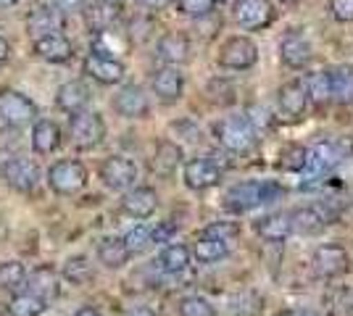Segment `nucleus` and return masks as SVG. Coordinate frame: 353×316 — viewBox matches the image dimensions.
Masks as SVG:
<instances>
[{
    "mask_svg": "<svg viewBox=\"0 0 353 316\" xmlns=\"http://www.w3.org/2000/svg\"><path fill=\"white\" fill-rule=\"evenodd\" d=\"M153 242H156V240H153V229H150V227H145V224L132 227V229L124 235V245H127L130 256H140V253H145Z\"/></svg>",
    "mask_w": 353,
    "mask_h": 316,
    "instance_id": "e433bc0d",
    "label": "nucleus"
},
{
    "mask_svg": "<svg viewBox=\"0 0 353 316\" xmlns=\"http://www.w3.org/2000/svg\"><path fill=\"white\" fill-rule=\"evenodd\" d=\"M182 148L172 143V140H161L159 148H156V156H153V171L161 174V177H174L176 169L182 166Z\"/></svg>",
    "mask_w": 353,
    "mask_h": 316,
    "instance_id": "bb28decb",
    "label": "nucleus"
},
{
    "mask_svg": "<svg viewBox=\"0 0 353 316\" xmlns=\"http://www.w3.org/2000/svg\"><path fill=\"white\" fill-rule=\"evenodd\" d=\"M127 316H156L150 308H145V306H134V308H130L127 311Z\"/></svg>",
    "mask_w": 353,
    "mask_h": 316,
    "instance_id": "09e8293b",
    "label": "nucleus"
},
{
    "mask_svg": "<svg viewBox=\"0 0 353 316\" xmlns=\"http://www.w3.org/2000/svg\"><path fill=\"white\" fill-rule=\"evenodd\" d=\"M256 232L266 242H285L295 232L293 219L290 213H266L256 222Z\"/></svg>",
    "mask_w": 353,
    "mask_h": 316,
    "instance_id": "b1692460",
    "label": "nucleus"
},
{
    "mask_svg": "<svg viewBox=\"0 0 353 316\" xmlns=\"http://www.w3.org/2000/svg\"><path fill=\"white\" fill-rule=\"evenodd\" d=\"M203 235L219 238V240H227V242H235V238L240 235V229H237V224H232V222H216V224H208L206 229H203Z\"/></svg>",
    "mask_w": 353,
    "mask_h": 316,
    "instance_id": "79ce46f5",
    "label": "nucleus"
},
{
    "mask_svg": "<svg viewBox=\"0 0 353 316\" xmlns=\"http://www.w3.org/2000/svg\"><path fill=\"white\" fill-rule=\"evenodd\" d=\"M274 316H303L301 311H280V314H274Z\"/></svg>",
    "mask_w": 353,
    "mask_h": 316,
    "instance_id": "603ef678",
    "label": "nucleus"
},
{
    "mask_svg": "<svg viewBox=\"0 0 353 316\" xmlns=\"http://www.w3.org/2000/svg\"><path fill=\"white\" fill-rule=\"evenodd\" d=\"M130 251L124 245V238H103L98 242V261L105 269H121L130 261Z\"/></svg>",
    "mask_w": 353,
    "mask_h": 316,
    "instance_id": "7c9ffc66",
    "label": "nucleus"
},
{
    "mask_svg": "<svg viewBox=\"0 0 353 316\" xmlns=\"http://www.w3.org/2000/svg\"><path fill=\"white\" fill-rule=\"evenodd\" d=\"M63 143V132L56 121L50 119H37L32 124V148L40 156H50L56 153Z\"/></svg>",
    "mask_w": 353,
    "mask_h": 316,
    "instance_id": "5701e85b",
    "label": "nucleus"
},
{
    "mask_svg": "<svg viewBox=\"0 0 353 316\" xmlns=\"http://www.w3.org/2000/svg\"><path fill=\"white\" fill-rule=\"evenodd\" d=\"M192 251L182 242H169L159 253V269L166 274H182V271L190 266Z\"/></svg>",
    "mask_w": 353,
    "mask_h": 316,
    "instance_id": "c85d7f7f",
    "label": "nucleus"
},
{
    "mask_svg": "<svg viewBox=\"0 0 353 316\" xmlns=\"http://www.w3.org/2000/svg\"><path fill=\"white\" fill-rule=\"evenodd\" d=\"M174 235V224L172 222H163V224L153 227V240L156 242H169Z\"/></svg>",
    "mask_w": 353,
    "mask_h": 316,
    "instance_id": "a18cd8bd",
    "label": "nucleus"
},
{
    "mask_svg": "<svg viewBox=\"0 0 353 316\" xmlns=\"http://www.w3.org/2000/svg\"><path fill=\"white\" fill-rule=\"evenodd\" d=\"M214 135L224 151L235 153V156L250 153L256 148V140H259V132L250 124L248 114H232V116L219 119L214 124Z\"/></svg>",
    "mask_w": 353,
    "mask_h": 316,
    "instance_id": "f03ea898",
    "label": "nucleus"
},
{
    "mask_svg": "<svg viewBox=\"0 0 353 316\" xmlns=\"http://www.w3.org/2000/svg\"><path fill=\"white\" fill-rule=\"evenodd\" d=\"M16 3H19V0H0V8H11Z\"/></svg>",
    "mask_w": 353,
    "mask_h": 316,
    "instance_id": "3c124183",
    "label": "nucleus"
},
{
    "mask_svg": "<svg viewBox=\"0 0 353 316\" xmlns=\"http://www.w3.org/2000/svg\"><path fill=\"white\" fill-rule=\"evenodd\" d=\"M288 3H298V0H288Z\"/></svg>",
    "mask_w": 353,
    "mask_h": 316,
    "instance_id": "864d4df0",
    "label": "nucleus"
},
{
    "mask_svg": "<svg viewBox=\"0 0 353 316\" xmlns=\"http://www.w3.org/2000/svg\"><path fill=\"white\" fill-rule=\"evenodd\" d=\"M256 61H259V48L245 34L227 37L219 45V56H216V63L230 72H248L256 66Z\"/></svg>",
    "mask_w": 353,
    "mask_h": 316,
    "instance_id": "423d86ee",
    "label": "nucleus"
},
{
    "mask_svg": "<svg viewBox=\"0 0 353 316\" xmlns=\"http://www.w3.org/2000/svg\"><path fill=\"white\" fill-rule=\"evenodd\" d=\"M309 92H306V85L303 82H288V85H282L280 90H277V108H280V114L285 119L290 121H298L303 114H306V108H309Z\"/></svg>",
    "mask_w": 353,
    "mask_h": 316,
    "instance_id": "dca6fc26",
    "label": "nucleus"
},
{
    "mask_svg": "<svg viewBox=\"0 0 353 316\" xmlns=\"http://www.w3.org/2000/svg\"><path fill=\"white\" fill-rule=\"evenodd\" d=\"M156 209H159V193L153 187H145V185L127 190L121 198V211L130 219H148L156 213Z\"/></svg>",
    "mask_w": 353,
    "mask_h": 316,
    "instance_id": "f3484780",
    "label": "nucleus"
},
{
    "mask_svg": "<svg viewBox=\"0 0 353 316\" xmlns=\"http://www.w3.org/2000/svg\"><path fill=\"white\" fill-rule=\"evenodd\" d=\"M0 180L6 182L11 190H16V193L30 196L40 185V169H37L34 161L24 158V156H8L0 164Z\"/></svg>",
    "mask_w": 353,
    "mask_h": 316,
    "instance_id": "0eeeda50",
    "label": "nucleus"
},
{
    "mask_svg": "<svg viewBox=\"0 0 353 316\" xmlns=\"http://www.w3.org/2000/svg\"><path fill=\"white\" fill-rule=\"evenodd\" d=\"M330 14L340 24H353V0H330Z\"/></svg>",
    "mask_w": 353,
    "mask_h": 316,
    "instance_id": "37998d69",
    "label": "nucleus"
},
{
    "mask_svg": "<svg viewBox=\"0 0 353 316\" xmlns=\"http://www.w3.org/2000/svg\"><path fill=\"white\" fill-rule=\"evenodd\" d=\"M227 308H230L232 316H261V311H264V295L250 290V287L237 290L235 295H230Z\"/></svg>",
    "mask_w": 353,
    "mask_h": 316,
    "instance_id": "c756f323",
    "label": "nucleus"
},
{
    "mask_svg": "<svg viewBox=\"0 0 353 316\" xmlns=\"http://www.w3.org/2000/svg\"><path fill=\"white\" fill-rule=\"evenodd\" d=\"M27 269H24V264H19V261H6V264H0V287L3 290H19V287L27 285Z\"/></svg>",
    "mask_w": 353,
    "mask_h": 316,
    "instance_id": "4c0bfd02",
    "label": "nucleus"
},
{
    "mask_svg": "<svg viewBox=\"0 0 353 316\" xmlns=\"http://www.w3.org/2000/svg\"><path fill=\"white\" fill-rule=\"evenodd\" d=\"M332 98L338 105H353V63H340L332 72Z\"/></svg>",
    "mask_w": 353,
    "mask_h": 316,
    "instance_id": "473e14b6",
    "label": "nucleus"
},
{
    "mask_svg": "<svg viewBox=\"0 0 353 316\" xmlns=\"http://www.w3.org/2000/svg\"><path fill=\"white\" fill-rule=\"evenodd\" d=\"M235 21L237 27L245 32L266 30L274 21V6H272V0H237Z\"/></svg>",
    "mask_w": 353,
    "mask_h": 316,
    "instance_id": "ddd939ff",
    "label": "nucleus"
},
{
    "mask_svg": "<svg viewBox=\"0 0 353 316\" xmlns=\"http://www.w3.org/2000/svg\"><path fill=\"white\" fill-rule=\"evenodd\" d=\"M48 185L56 196H77L88 187V169L77 158H63L48 169Z\"/></svg>",
    "mask_w": 353,
    "mask_h": 316,
    "instance_id": "39448f33",
    "label": "nucleus"
},
{
    "mask_svg": "<svg viewBox=\"0 0 353 316\" xmlns=\"http://www.w3.org/2000/svg\"><path fill=\"white\" fill-rule=\"evenodd\" d=\"M303 85H306L309 103L314 108L324 111L330 103H335V98H332V74L330 72H309Z\"/></svg>",
    "mask_w": 353,
    "mask_h": 316,
    "instance_id": "a878e982",
    "label": "nucleus"
},
{
    "mask_svg": "<svg viewBox=\"0 0 353 316\" xmlns=\"http://www.w3.org/2000/svg\"><path fill=\"white\" fill-rule=\"evenodd\" d=\"M156 56L166 66H182L190 61V40L182 32H166L156 43Z\"/></svg>",
    "mask_w": 353,
    "mask_h": 316,
    "instance_id": "aec40b11",
    "label": "nucleus"
},
{
    "mask_svg": "<svg viewBox=\"0 0 353 316\" xmlns=\"http://www.w3.org/2000/svg\"><path fill=\"white\" fill-rule=\"evenodd\" d=\"M280 196V187L274 185H266V182H237L227 190L224 196V209L232 211V213H248V211L264 206L269 200Z\"/></svg>",
    "mask_w": 353,
    "mask_h": 316,
    "instance_id": "7ed1b4c3",
    "label": "nucleus"
},
{
    "mask_svg": "<svg viewBox=\"0 0 353 316\" xmlns=\"http://www.w3.org/2000/svg\"><path fill=\"white\" fill-rule=\"evenodd\" d=\"M174 0H137V6H143L148 11H163V8H169Z\"/></svg>",
    "mask_w": 353,
    "mask_h": 316,
    "instance_id": "49530a36",
    "label": "nucleus"
},
{
    "mask_svg": "<svg viewBox=\"0 0 353 316\" xmlns=\"http://www.w3.org/2000/svg\"><path fill=\"white\" fill-rule=\"evenodd\" d=\"M306 158H309V151L303 145H298V143H290L280 153V169L288 171V174H301L303 166H306Z\"/></svg>",
    "mask_w": 353,
    "mask_h": 316,
    "instance_id": "c9c22d12",
    "label": "nucleus"
},
{
    "mask_svg": "<svg viewBox=\"0 0 353 316\" xmlns=\"http://www.w3.org/2000/svg\"><path fill=\"white\" fill-rule=\"evenodd\" d=\"M63 274H66V280H72V285H88L92 280V266H90V261L85 256H77L66 261Z\"/></svg>",
    "mask_w": 353,
    "mask_h": 316,
    "instance_id": "58836bf2",
    "label": "nucleus"
},
{
    "mask_svg": "<svg viewBox=\"0 0 353 316\" xmlns=\"http://www.w3.org/2000/svg\"><path fill=\"white\" fill-rule=\"evenodd\" d=\"M32 50H34L37 59L48 61V63H66L74 53L69 37H63L61 32H50V34H45V37H37V40L32 43Z\"/></svg>",
    "mask_w": 353,
    "mask_h": 316,
    "instance_id": "412c9836",
    "label": "nucleus"
},
{
    "mask_svg": "<svg viewBox=\"0 0 353 316\" xmlns=\"http://www.w3.org/2000/svg\"><path fill=\"white\" fill-rule=\"evenodd\" d=\"M45 308H48V301L30 293V290L16 293L14 298L8 301V314L11 316H40L45 314Z\"/></svg>",
    "mask_w": 353,
    "mask_h": 316,
    "instance_id": "72a5a7b5",
    "label": "nucleus"
},
{
    "mask_svg": "<svg viewBox=\"0 0 353 316\" xmlns=\"http://www.w3.org/2000/svg\"><path fill=\"white\" fill-rule=\"evenodd\" d=\"M216 0H176V11L190 19H203L214 11Z\"/></svg>",
    "mask_w": 353,
    "mask_h": 316,
    "instance_id": "a19ab883",
    "label": "nucleus"
},
{
    "mask_svg": "<svg viewBox=\"0 0 353 316\" xmlns=\"http://www.w3.org/2000/svg\"><path fill=\"white\" fill-rule=\"evenodd\" d=\"M27 290L34 293V295H40V298H56L59 295V277H56V271L48 269V266H40V269L30 271V277H27Z\"/></svg>",
    "mask_w": 353,
    "mask_h": 316,
    "instance_id": "2f4dec72",
    "label": "nucleus"
},
{
    "mask_svg": "<svg viewBox=\"0 0 353 316\" xmlns=\"http://www.w3.org/2000/svg\"><path fill=\"white\" fill-rule=\"evenodd\" d=\"M179 316H216V308L203 295H188L179 301Z\"/></svg>",
    "mask_w": 353,
    "mask_h": 316,
    "instance_id": "ea45409f",
    "label": "nucleus"
},
{
    "mask_svg": "<svg viewBox=\"0 0 353 316\" xmlns=\"http://www.w3.org/2000/svg\"><path fill=\"white\" fill-rule=\"evenodd\" d=\"M69 140L77 151H95L105 140V121L98 111H79L69 116Z\"/></svg>",
    "mask_w": 353,
    "mask_h": 316,
    "instance_id": "20e7f679",
    "label": "nucleus"
},
{
    "mask_svg": "<svg viewBox=\"0 0 353 316\" xmlns=\"http://www.w3.org/2000/svg\"><path fill=\"white\" fill-rule=\"evenodd\" d=\"M311 269L319 280H338L351 271V256L338 242H324L311 256Z\"/></svg>",
    "mask_w": 353,
    "mask_h": 316,
    "instance_id": "1a4fd4ad",
    "label": "nucleus"
},
{
    "mask_svg": "<svg viewBox=\"0 0 353 316\" xmlns=\"http://www.w3.org/2000/svg\"><path fill=\"white\" fill-rule=\"evenodd\" d=\"M8 59H11V45H8V40L0 37V66L8 63Z\"/></svg>",
    "mask_w": 353,
    "mask_h": 316,
    "instance_id": "de8ad7c7",
    "label": "nucleus"
},
{
    "mask_svg": "<svg viewBox=\"0 0 353 316\" xmlns=\"http://www.w3.org/2000/svg\"><path fill=\"white\" fill-rule=\"evenodd\" d=\"M90 0H53V8H59L61 14H79L88 8Z\"/></svg>",
    "mask_w": 353,
    "mask_h": 316,
    "instance_id": "c03bdc74",
    "label": "nucleus"
},
{
    "mask_svg": "<svg viewBox=\"0 0 353 316\" xmlns=\"http://www.w3.org/2000/svg\"><path fill=\"white\" fill-rule=\"evenodd\" d=\"M30 34L37 40V37H45L50 32L61 30V11L59 8H40L30 16V24H27Z\"/></svg>",
    "mask_w": 353,
    "mask_h": 316,
    "instance_id": "f704fd0d",
    "label": "nucleus"
},
{
    "mask_svg": "<svg viewBox=\"0 0 353 316\" xmlns=\"http://www.w3.org/2000/svg\"><path fill=\"white\" fill-rule=\"evenodd\" d=\"M56 105H59L63 114H79V111H88L90 105V87L79 79L72 82H63L59 90H56Z\"/></svg>",
    "mask_w": 353,
    "mask_h": 316,
    "instance_id": "4be33fe9",
    "label": "nucleus"
},
{
    "mask_svg": "<svg viewBox=\"0 0 353 316\" xmlns=\"http://www.w3.org/2000/svg\"><path fill=\"white\" fill-rule=\"evenodd\" d=\"M290 219H293V229L298 235L316 238V235H322L330 224H335L338 213L330 211L324 203H314V206H301V209L290 211Z\"/></svg>",
    "mask_w": 353,
    "mask_h": 316,
    "instance_id": "f8f14e48",
    "label": "nucleus"
},
{
    "mask_svg": "<svg viewBox=\"0 0 353 316\" xmlns=\"http://www.w3.org/2000/svg\"><path fill=\"white\" fill-rule=\"evenodd\" d=\"M85 74L92 76L98 85H119L127 74V69L114 56H101L90 50V56L85 59Z\"/></svg>",
    "mask_w": 353,
    "mask_h": 316,
    "instance_id": "2eb2a0df",
    "label": "nucleus"
},
{
    "mask_svg": "<svg viewBox=\"0 0 353 316\" xmlns=\"http://www.w3.org/2000/svg\"><path fill=\"white\" fill-rule=\"evenodd\" d=\"M314 56L311 43L301 34V32H288L280 40V59L285 66L290 69H306Z\"/></svg>",
    "mask_w": 353,
    "mask_h": 316,
    "instance_id": "6ab92c4d",
    "label": "nucleus"
},
{
    "mask_svg": "<svg viewBox=\"0 0 353 316\" xmlns=\"http://www.w3.org/2000/svg\"><path fill=\"white\" fill-rule=\"evenodd\" d=\"M353 156V137H332V140H322L316 143L309 151V158H306V166H303V182H301V190L306 187H314L338 169L345 158Z\"/></svg>",
    "mask_w": 353,
    "mask_h": 316,
    "instance_id": "f257e3e1",
    "label": "nucleus"
},
{
    "mask_svg": "<svg viewBox=\"0 0 353 316\" xmlns=\"http://www.w3.org/2000/svg\"><path fill=\"white\" fill-rule=\"evenodd\" d=\"M98 177L108 190L127 193V190H132L134 180H137V164L127 156H108L98 169Z\"/></svg>",
    "mask_w": 353,
    "mask_h": 316,
    "instance_id": "9d476101",
    "label": "nucleus"
},
{
    "mask_svg": "<svg viewBox=\"0 0 353 316\" xmlns=\"http://www.w3.org/2000/svg\"><path fill=\"white\" fill-rule=\"evenodd\" d=\"M230 248H232V242L201 235V238L195 240V245H192V256H195L198 264H216V261L230 256Z\"/></svg>",
    "mask_w": 353,
    "mask_h": 316,
    "instance_id": "cd10ccee",
    "label": "nucleus"
},
{
    "mask_svg": "<svg viewBox=\"0 0 353 316\" xmlns=\"http://www.w3.org/2000/svg\"><path fill=\"white\" fill-rule=\"evenodd\" d=\"M85 16H88V27L98 34V32L111 30L117 24L121 8H119L117 0H95V3H88Z\"/></svg>",
    "mask_w": 353,
    "mask_h": 316,
    "instance_id": "393cba45",
    "label": "nucleus"
},
{
    "mask_svg": "<svg viewBox=\"0 0 353 316\" xmlns=\"http://www.w3.org/2000/svg\"><path fill=\"white\" fill-rule=\"evenodd\" d=\"M114 111L124 119H145L150 114V101L148 92L140 85H124L114 95Z\"/></svg>",
    "mask_w": 353,
    "mask_h": 316,
    "instance_id": "4468645a",
    "label": "nucleus"
},
{
    "mask_svg": "<svg viewBox=\"0 0 353 316\" xmlns=\"http://www.w3.org/2000/svg\"><path fill=\"white\" fill-rule=\"evenodd\" d=\"M0 119L8 127H24V124H34L40 119V108L37 103L27 98L24 92L3 87L0 90Z\"/></svg>",
    "mask_w": 353,
    "mask_h": 316,
    "instance_id": "6e6552de",
    "label": "nucleus"
},
{
    "mask_svg": "<svg viewBox=\"0 0 353 316\" xmlns=\"http://www.w3.org/2000/svg\"><path fill=\"white\" fill-rule=\"evenodd\" d=\"M182 180L190 187L192 193H206L211 187H216L221 182V166L208 158V156H198L190 158L182 166Z\"/></svg>",
    "mask_w": 353,
    "mask_h": 316,
    "instance_id": "9b49d317",
    "label": "nucleus"
},
{
    "mask_svg": "<svg viewBox=\"0 0 353 316\" xmlns=\"http://www.w3.org/2000/svg\"><path fill=\"white\" fill-rule=\"evenodd\" d=\"M72 316H103L98 308H92V306H88V308H79L77 314H72Z\"/></svg>",
    "mask_w": 353,
    "mask_h": 316,
    "instance_id": "8fccbe9b",
    "label": "nucleus"
},
{
    "mask_svg": "<svg viewBox=\"0 0 353 316\" xmlns=\"http://www.w3.org/2000/svg\"><path fill=\"white\" fill-rule=\"evenodd\" d=\"M150 87L161 103H176L185 92V74L179 72V66H163L153 74Z\"/></svg>",
    "mask_w": 353,
    "mask_h": 316,
    "instance_id": "a211bd4d",
    "label": "nucleus"
}]
</instances>
